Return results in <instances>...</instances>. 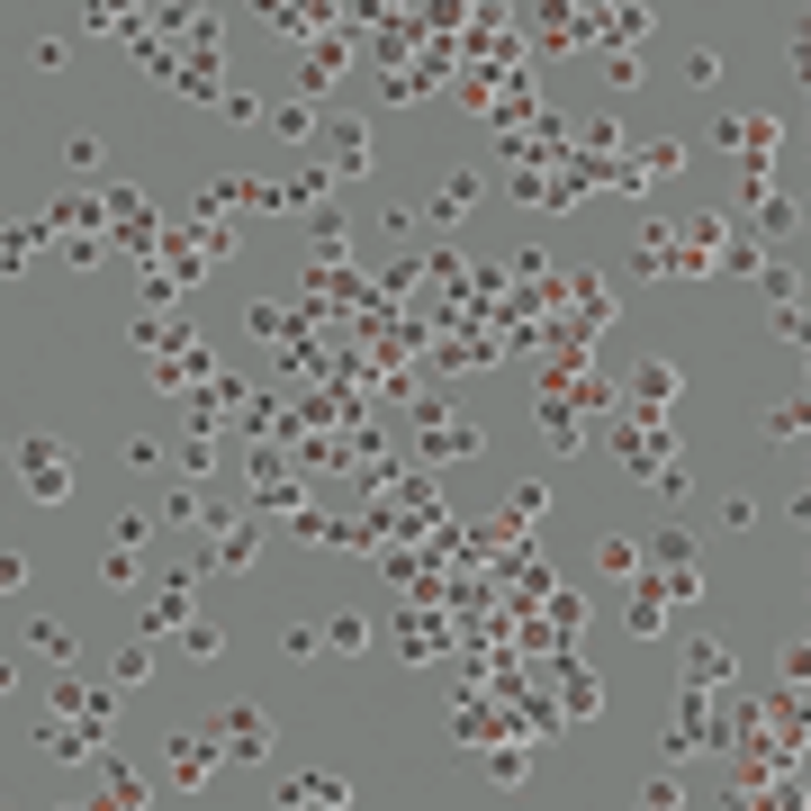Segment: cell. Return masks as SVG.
Listing matches in <instances>:
<instances>
[{
  "label": "cell",
  "instance_id": "6da1fadb",
  "mask_svg": "<svg viewBox=\"0 0 811 811\" xmlns=\"http://www.w3.org/2000/svg\"><path fill=\"white\" fill-rule=\"evenodd\" d=\"M226 721H235V730H226L235 758H261V749H270V721H261V712H226Z\"/></svg>",
  "mask_w": 811,
  "mask_h": 811
},
{
  "label": "cell",
  "instance_id": "7a4b0ae2",
  "mask_svg": "<svg viewBox=\"0 0 811 811\" xmlns=\"http://www.w3.org/2000/svg\"><path fill=\"white\" fill-rule=\"evenodd\" d=\"M289 802H352V784H343V776H298Z\"/></svg>",
  "mask_w": 811,
  "mask_h": 811
},
{
  "label": "cell",
  "instance_id": "3957f363",
  "mask_svg": "<svg viewBox=\"0 0 811 811\" xmlns=\"http://www.w3.org/2000/svg\"><path fill=\"white\" fill-rule=\"evenodd\" d=\"M28 586V560H0V595H19Z\"/></svg>",
  "mask_w": 811,
  "mask_h": 811
}]
</instances>
